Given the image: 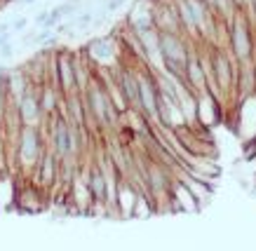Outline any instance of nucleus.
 Segmentation results:
<instances>
[{"instance_id":"9b49d317","label":"nucleus","mask_w":256,"mask_h":251,"mask_svg":"<svg viewBox=\"0 0 256 251\" xmlns=\"http://www.w3.org/2000/svg\"><path fill=\"white\" fill-rule=\"evenodd\" d=\"M184 80H186V87L193 92L195 96L207 92V75H204V71H202L200 56L195 54L193 49H190V54H188L186 71H184Z\"/></svg>"},{"instance_id":"f03ea898","label":"nucleus","mask_w":256,"mask_h":251,"mask_svg":"<svg viewBox=\"0 0 256 251\" xmlns=\"http://www.w3.org/2000/svg\"><path fill=\"white\" fill-rule=\"evenodd\" d=\"M230 33H228V40H230V54L238 63L252 61L254 59V33H252V24L247 21V16L238 12L230 21Z\"/></svg>"},{"instance_id":"4468645a","label":"nucleus","mask_w":256,"mask_h":251,"mask_svg":"<svg viewBox=\"0 0 256 251\" xmlns=\"http://www.w3.org/2000/svg\"><path fill=\"white\" fill-rule=\"evenodd\" d=\"M94 12L92 9H85V12H78L76 19H73V24H76V31H87V28H92L94 26Z\"/></svg>"},{"instance_id":"f3484780","label":"nucleus","mask_w":256,"mask_h":251,"mask_svg":"<svg viewBox=\"0 0 256 251\" xmlns=\"http://www.w3.org/2000/svg\"><path fill=\"white\" fill-rule=\"evenodd\" d=\"M12 56H14V45H12V40L0 42V59H2V61H10Z\"/></svg>"},{"instance_id":"f8f14e48","label":"nucleus","mask_w":256,"mask_h":251,"mask_svg":"<svg viewBox=\"0 0 256 251\" xmlns=\"http://www.w3.org/2000/svg\"><path fill=\"white\" fill-rule=\"evenodd\" d=\"M170 204L174 212H198L200 209V204L193 197V193L176 176H174V181H172V186H170Z\"/></svg>"},{"instance_id":"6e6552de","label":"nucleus","mask_w":256,"mask_h":251,"mask_svg":"<svg viewBox=\"0 0 256 251\" xmlns=\"http://www.w3.org/2000/svg\"><path fill=\"white\" fill-rule=\"evenodd\" d=\"M68 202L80 214H92V209H94V200H92V193H90V186H87L82 167L78 169V174L73 176V181H70V186H68Z\"/></svg>"},{"instance_id":"0eeeda50","label":"nucleus","mask_w":256,"mask_h":251,"mask_svg":"<svg viewBox=\"0 0 256 251\" xmlns=\"http://www.w3.org/2000/svg\"><path fill=\"white\" fill-rule=\"evenodd\" d=\"M54 71H56V89L62 96L76 94V78H73V66H70L68 49H56L54 52Z\"/></svg>"},{"instance_id":"412c9836","label":"nucleus","mask_w":256,"mask_h":251,"mask_svg":"<svg viewBox=\"0 0 256 251\" xmlns=\"http://www.w3.org/2000/svg\"><path fill=\"white\" fill-rule=\"evenodd\" d=\"M0 143H2V127H0Z\"/></svg>"},{"instance_id":"39448f33","label":"nucleus","mask_w":256,"mask_h":251,"mask_svg":"<svg viewBox=\"0 0 256 251\" xmlns=\"http://www.w3.org/2000/svg\"><path fill=\"white\" fill-rule=\"evenodd\" d=\"M82 54L90 59V63H99V66H106V63L116 61L120 56V45L116 42V35H106V38H94L90 40L82 49Z\"/></svg>"},{"instance_id":"9d476101","label":"nucleus","mask_w":256,"mask_h":251,"mask_svg":"<svg viewBox=\"0 0 256 251\" xmlns=\"http://www.w3.org/2000/svg\"><path fill=\"white\" fill-rule=\"evenodd\" d=\"M85 179H87V186H90V193H92V200H94L92 214H96V212L106 214V179H104V174H101L96 162H90V167H87V172H85Z\"/></svg>"},{"instance_id":"6ab92c4d","label":"nucleus","mask_w":256,"mask_h":251,"mask_svg":"<svg viewBox=\"0 0 256 251\" xmlns=\"http://www.w3.org/2000/svg\"><path fill=\"white\" fill-rule=\"evenodd\" d=\"M19 2H22V5H26V7H28V5H36L38 0H19Z\"/></svg>"},{"instance_id":"dca6fc26","label":"nucleus","mask_w":256,"mask_h":251,"mask_svg":"<svg viewBox=\"0 0 256 251\" xmlns=\"http://www.w3.org/2000/svg\"><path fill=\"white\" fill-rule=\"evenodd\" d=\"M127 2H130V0H104V12H106V14H113L118 9H122Z\"/></svg>"},{"instance_id":"ddd939ff","label":"nucleus","mask_w":256,"mask_h":251,"mask_svg":"<svg viewBox=\"0 0 256 251\" xmlns=\"http://www.w3.org/2000/svg\"><path fill=\"white\" fill-rule=\"evenodd\" d=\"M38 103H40L42 120L50 118V115H56L59 103H62V94H59V89H54L52 85H40L38 87Z\"/></svg>"},{"instance_id":"7ed1b4c3","label":"nucleus","mask_w":256,"mask_h":251,"mask_svg":"<svg viewBox=\"0 0 256 251\" xmlns=\"http://www.w3.org/2000/svg\"><path fill=\"white\" fill-rule=\"evenodd\" d=\"M212 73H214V85H216L221 99L230 96L235 92V78H238V61L230 52L214 49L212 52Z\"/></svg>"},{"instance_id":"f257e3e1","label":"nucleus","mask_w":256,"mask_h":251,"mask_svg":"<svg viewBox=\"0 0 256 251\" xmlns=\"http://www.w3.org/2000/svg\"><path fill=\"white\" fill-rule=\"evenodd\" d=\"M45 150H47L45 136L40 132V127L22 125L19 136H16V146H14V162L19 174L26 176V179H31Z\"/></svg>"},{"instance_id":"aec40b11","label":"nucleus","mask_w":256,"mask_h":251,"mask_svg":"<svg viewBox=\"0 0 256 251\" xmlns=\"http://www.w3.org/2000/svg\"><path fill=\"white\" fill-rule=\"evenodd\" d=\"M153 5H160V2H170V0H150Z\"/></svg>"},{"instance_id":"a211bd4d","label":"nucleus","mask_w":256,"mask_h":251,"mask_svg":"<svg viewBox=\"0 0 256 251\" xmlns=\"http://www.w3.org/2000/svg\"><path fill=\"white\" fill-rule=\"evenodd\" d=\"M8 73H10L8 63H2V61H0V82H2V80H5V78H8Z\"/></svg>"},{"instance_id":"1a4fd4ad","label":"nucleus","mask_w":256,"mask_h":251,"mask_svg":"<svg viewBox=\"0 0 256 251\" xmlns=\"http://www.w3.org/2000/svg\"><path fill=\"white\" fill-rule=\"evenodd\" d=\"M14 108H16V115H19L22 125H26V127L42 125V113H40V103H38V87H31Z\"/></svg>"},{"instance_id":"423d86ee","label":"nucleus","mask_w":256,"mask_h":251,"mask_svg":"<svg viewBox=\"0 0 256 251\" xmlns=\"http://www.w3.org/2000/svg\"><path fill=\"white\" fill-rule=\"evenodd\" d=\"M47 193L40 186H36L31 179H26L24 186H16V197L14 202L19 204L22 212H28V214H36V212H42L47 207Z\"/></svg>"},{"instance_id":"2eb2a0df","label":"nucleus","mask_w":256,"mask_h":251,"mask_svg":"<svg viewBox=\"0 0 256 251\" xmlns=\"http://www.w3.org/2000/svg\"><path fill=\"white\" fill-rule=\"evenodd\" d=\"M28 24H31V19H28L26 14H22V16H16L14 21L10 24V31L12 33H24L26 28H28Z\"/></svg>"},{"instance_id":"20e7f679","label":"nucleus","mask_w":256,"mask_h":251,"mask_svg":"<svg viewBox=\"0 0 256 251\" xmlns=\"http://www.w3.org/2000/svg\"><path fill=\"white\" fill-rule=\"evenodd\" d=\"M124 26L134 35L156 28V5L150 0H134V5L124 16Z\"/></svg>"}]
</instances>
